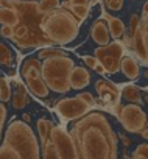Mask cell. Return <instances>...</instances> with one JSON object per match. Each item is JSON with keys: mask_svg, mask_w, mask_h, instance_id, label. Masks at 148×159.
I'll return each mask as SVG.
<instances>
[{"mask_svg": "<svg viewBox=\"0 0 148 159\" xmlns=\"http://www.w3.org/2000/svg\"><path fill=\"white\" fill-rule=\"evenodd\" d=\"M70 136L80 159H117V136L103 112H87L73 125Z\"/></svg>", "mask_w": 148, "mask_h": 159, "instance_id": "obj_1", "label": "cell"}, {"mask_svg": "<svg viewBox=\"0 0 148 159\" xmlns=\"http://www.w3.org/2000/svg\"><path fill=\"white\" fill-rule=\"evenodd\" d=\"M11 5L19 13V24L13 27L11 41L20 48H34L53 45V42L42 33L41 19L42 13L38 10L36 0H0V5Z\"/></svg>", "mask_w": 148, "mask_h": 159, "instance_id": "obj_2", "label": "cell"}, {"mask_svg": "<svg viewBox=\"0 0 148 159\" xmlns=\"http://www.w3.org/2000/svg\"><path fill=\"white\" fill-rule=\"evenodd\" d=\"M81 22L73 16L67 8L58 7L45 14L41 19L42 33L58 45H67L78 38Z\"/></svg>", "mask_w": 148, "mask_h": 159, "instance_id": "obj_3", "label": "cell"}, {"mask_svg": "<svg viewBox=\"0 0 148 159\" xmlns=\"http://www.w3.org/2000/svg\"><path fill=\"white\" fill-rule=\"evenodd\" d=\"M73 66H75L73 59L69 58L65 53L42 59L41 76L44 80L45 86L48 88V91H53L58 94H65L67 91H70L69 73L73 69Z\"/></svg>", "mask_w": 148, "mask_h": 159, "instance_id": "obj_4", "label": "cell"}, {"mask_svg": "<svg viewBox=\"0 0 148 159\" xmlns=\"http://www.w3.org/2000/svg\"><path fill=\"white\" fill-rule=\"evenodd\" d=\"M3 142L16 148L24 159H41V148L38 139L27 122L13 120L5 131Z\"/></svg>", "mask_w": 148, "mask_h": 159, "instance_id": "obj_5", "label": "cell"}, {"mask_svg": "<svg viewBox=\"0 0 148 159\" xmlns=\"http://www.w3.org/2000/svg\"><path fill=\"white\" fill-rule=\"evenodd\" d=\"M125 52L126 48L123 42L120 39H114L112 42L109 41L106 45H100L98 48H95L94 56L105 67L106 73L115 75L117 72H120V59L125 55Z\"/></svg>", "mask_w": 148, "mask_h": 159, "instance_id": "obj_6", "label": "cell"}, {"mask_svg": "<svg viewBox=\"0 0 148 159\" xmlns=\"http://www.w3.org/2000/svg\"><path fill=\"white\" fill-rule=\"evenodd\" d=\"M22 78L25 80L27 89L38 98H47L48 97V88L45 86L44 80L41 76V59L30 58L27 59L20 67Z\"/></svg>", "mask_w": 148, "mask_h": 159, "instance_id": "obj_7", "label": "cell"}, {"mask_svg": "<svg viewBox=\"0 0 148 159\" xmlns=\"http://www.w3.org/2000/svg\"><path fill=\"white\" fill-rule=\"evenodd\" d=\"M48 139L55 145L59 159H80L75 142H73L70 133L65 131L62 126L52 125L48 131Z\"/></svg>", "mask_w": 148, "mask_h": 159, "instance_id": "obj_8", "label": "cell"}, {"mask_svg": "<svg viewBox=\"0 0 148 159\" xmlns=\"http://www.w3.org/2000/svg\"><path fill=\"white\" fill-rule=\"evenodd\" d=\"M129 36V47L137 59V62H140V66L146 67L148 64V22H143L140 19V22L129 30L128 33Z\"/></svg>", "mask_w": 148, "mask_h": 159, "instance_id": "obj_9", "label": "cell"}, {"mask_svg": "<svg viewBox=\"0 0 148 159\" xmlns=\"http://www.w3.org/2000/svg\"><path fill=\"white\" fill-rule=\"evenodd\" d=\"M117 117L123 125V128L132 134L140 133V129L146 126V114L142 109V106L136 103H128L125 106H120Z\"/></svg>", "mask_w": 148, "mask_h": 159, "instance_id": "obj_10", "label": "cell"}, {"mask_svg": "<svg viewBox=\"0 0 148 159\" xmlns=\"http://www.w3.org/2000/svg\"><path fill=\"white\" fill-rule=\"evenodd\" d=\"M53 109L62 120L69 122V120H75V119L83 117L92 108L78 97H64L55 103Z\"/></svg>", "mask_w": 148, "mask_h": 159, "instance_id": "obj_11", "label": "cell"}, {"mask_svg": "<svg viewBox=\"0 0 148 159\" xmlns=\"http://www.w3.org/2000/svg\"><path fill=\"white\" fill-rule=\"evenodd\" d=\"M95 89L100 95V100L105 105H117L119 103L120 91L114 83L108 81V80H98L95 83Z\"/></svg>", "mask_w": 148, "mask_h": 159, "instance_id": "obj_12", "label": "cell"}, {"mask_svg": "<svg viewBox=\"0 0 148 159\" xmlns=\"http://www.w3.org/2000/svg\"><path fill=\"white\" fill-rule=\"evenodd\" d=\"M89 83H91L89 70L81 67V66H73V69L69 73V86H70V89L80 91V89L86 88Z\"/></svg>", "mask_w": 148, "mask_h": 159, "instance_id": "obj_13", "label": "cell"}, {"mask_svg": "<svg viewBox=\"0 0 148 159\" xmlns=\"http://www.w3.org/2000/svg\"><path fill=\"white\" fill-rule=\"evenodd\" d=\"M101 17L106 20L108 31H109V36H111L112 39H120V38L125 34V31H126L125 24H123L119 17H114V16H111L109 13H106L103 3H101Z\"/></svg>", "mask_w": 148, "mask_h": 159, "instance_id": "obj_14", "label": "cell"}, {"mask_svg": "<svg viewBox=\"0 0 148 159\" xmlns=\"http://www.w3.org/2000/svg\"><path fill=\"white\" fill-rule=\"evenodd\" d=\"M120 72L128 80H137L140 76V66L134 56L125 53L120 59Z\"/></svg>", "mask_w": 148, "mask_h": 159, "instance_id": "obj_15", "label": "cell"}, {"mask_svg": "<svg viewBox=\"0 0 148 159\" xmlns=\"http://www.w3.org/2000/svg\"><path fill=\"white\" fill-rule=\"evenodd\" d=\"M91 36H92V41L98 45H106L109 41H111V36H109V31H108V25H106V20L103 17L97 19L92 25V30H91Z\"/></svg>", "mask_w": 148, "mask_h": 159, "instance_id": "obj_16", "label": "cell"}, {"mask_svg": "<svg viewBox=\"0 0 148 159\" xmlns=\"http://www.w3.org/2000/svg\"><path fill=\"white\" fill-rule=\"evenodd\" d=\"M19 24V13L16 8H13L11 5H0V25H10V27H16Z\"/></svg>", "mask_w": 148, "mask_h": 159, "instance_id": "obj_17", "label": "cell"}, {"mask_svg": "<svg viewBox=\"0 0 148 159\" xmlns=\"http://www.w3.org/2000/svg\"><path fill=\"white\" fill-rule=\"evenodd\" d=\"M122 97L128 102V103H136L140 105L142 103V97H140V89L136 84H125L122 86Z\"/></svg>", "mask_w": 148, "mask_h": 159, "instance_id": "obj_18", "label": "cell"}, {"mask_svg": "<svg viewBox=\"0 0 148 159\" xmlns=\"http://www.w3.org/2000/svg\"><path fill=\"white\" fill-rule=\"evenodd\" d=\"M64 8H67L80 22H83L91 13V7L89 5H65Z\"/></svg>", "mask_w": 148, "mask_h": 159, "instance_id": "obj_19", "label": "cell"}, {"mask_svg": "<svg viewBox=\"0 0 148 159\" xmlns=\"http://www.w3.org/2000/svg\"><path fill=\"white\" fill-rule=\"evenodd\" d=\"M0 159H24V157L20 156V153L16 148H13L10 143L3 142L0 145Z\"/></svg>", "mask_w": 148, "mask_h": 159, "instance_id": "obj_20", "label": "cell"}, {"mask_svg": "<svg viewBox=\"0 0 148 159\" xmlns=\"http://www.w3.org/2000/svg\"><path fill=\"white\" fill-rule=\"evenodd\" d=\"M41 147H42V157L44 159H59V156L56 153V148H55V145L52 143V140L48 137L41 143Z\"/></svg>", "mask_w": 148, "mask_h": 159, "instance_id": "obj_21", "label": "cell"}, {"mask_svg": "<svg viewBox=\"0 0 148 159\" xmlns=\"http://www.w3.org/2000/svg\"><path fill=\"white\" fill-rule=\"evenodd\" d=\"M11 62H13V52H11V48L7 44L0 42V64L11 66Z\"/></svg>", "mask_w": 148, "mask_h": 159, "instance_id": "obj_22", "label": "cell"}, {"mask_svg": "<svg viewBox=\"0 0 148 159\" xmlns=\"http://www.w3.org/2000/svg\"><path fill=\"white\" fill-rule=\"evenodd\" d=\"M58 7H61V0H41V2H38V10L42 14H45Z\"/></svg>", "mask_w": 148, "mask_h": 159, "instance_id": "obj_23", "label": "cell"}, {"mask_svg": "<svg viewBox=\"0 0 148 159\" xmlns=\"http://www.w3.org/2000/svg\"><path fill=\"white\" fill-rule=\"evenodd\" d=\"M11 98V88L5 76H0V102H8Z\"/></svg>", "mask_w": 148, "mask_h": 159, "instance_id": "obj_24", "label": "cell"}, {"mask_svg": "<svg viewBox=\"0 0 148 159\" xmlns=\"http://www.w3.org/2000/svg\"><path fill=\"white\" fill-rule=\"evenodd\" d=\"M52 122L47 120V119H39L38 120V131H39V137H41V143L48 137V131L52 128Z\"/></svg>", "mask_w": 148, "mask_h": 159, "instance_id": "obj_25", "label": "cell"}, {"mask_svg": "<svg viewBox=\"0 0 148 159\" xmlns=\"http://www.w3.org/2000/svg\"><path fill=\"white\" fill-rule=\"evenodd\" d=\"M62 53H64V52H62L61 48H55V47H52V45H47V47H44V48L39 50L38 59H45V58L56 56V55H62Z\"/></svg>", "mask_w": 148, "mask_h": 159, "instance_id": "obj_26", "label": "cell"}, {"mask_svg": "<svg viewBox=\"0 0 148 159\" xmlns=\"http://www.w3.org/2000/svg\"><path fill=\"white\" fill-rule=\"evenodd\" d=\"M11 98H13L11 102H13L14 109H22V108H25V106H27V103H28L27 97H24V95H22V94H19V92H16Z\"/></svg>", "mask_w": 148, "mask_h": 159, "instance_id": "obj_27", "label": "cell"}, {"mask_svg": "<svg viewBox=\"0 0 148 159\" xmlns=\"http://www.w3.org/2000/svg\"><path fill=\"white\" fill-rule=\"evenodd\" d=\"M132 159H148V145H146V143H140V145L134 150Z\"/></svg>", "mask_w": 148, "mask_h": 159, "instance_id": "obj_28", "label": "cell"}, {"mask_svg": "<svg viewBox=\"0 0 148 159\" xmlns=\"http://www.w3.org/2000/svg\"><path fill=\"white\" fill-rule=\"evenodd\" d=\"M103 2V0H101ZM125 0H105V7L111 11H120Z\"/></svg>", "mask_w": 148, "mask_h": 159, "instance_id": "obj_29", "label": "cell"}, {"mask_svg": "<svg viewBox=\"0 0 148 159\" xmlns=\"http://www.w3.org/2000/svg\"><path fill=\"white\" fill-rule=\"evenodd\" d=\"M77 97L81 98L84 103H87L91 108H95V106H97V102H95V98H94V95H92L91 92H80Z\"/></svg>", "mask_w": 148, "mask_h": 159, "instance_id": "obj_30", "label": "cell"}, {"mask_svg": "<svg viewBox=\"0 0 148 159\" xmlns=\"http://www.w3.org/2000/svg\"><path fill=\"white\" fill-rule=\"evenodd\" d=\"M13 27H10V25H2L0 27V34H2L3 38H7V39H11L13 38Z\"/></svg>", "mask_w": 148, "mask_h": 159, "instance_id": "obj_31", "label": "cell"}, {"mask_svg": "<svg viewBox=\"0 0 148 159\" xmlns=\"http://www.w3.org/2000/svg\"><path fill=\"white\" fill-rule=\"evenodd\" d=\"M81 59H83V62L87 66V67H91L92 70H94V67L97 66V58L95 56H89V55H86V56H81Z\"/></svg>", "mask_w": 148, "mask_h": 159, "instance_id": "obj_32", "label": "cell"}, {"mask_svg": "<svg viewBox=\"0 0 148 159\" xmlns=\"http://www.w3.org/2000/svg\"><path fill=\"white\" fill-rule=\"evenodd\" d=\"M5 120H7V108H5L3 102H0V128H2V129H3Z\"/></svg>", "mask_w": 148, "mask_h": 159, "instance_id": "obj_33", "label": "cell"}, {"mask_svg": "<svg viewBox=\"0 0 148 159\" xmlns=\"http://www.w3.org/2000/svg\"><path fill=\"white\" fill-rule=\"evenodd\" d=\"M16 86H17V92H19V94H22L24 97H28V89H27L22 83H16Z\"/></svg>", "mask_w": 148, "mask_h": 159, "instance_id": "obj_34", "label": "cell"}, {"mask_svg": "<svg viewBox=\"0 0 148 159\" xmlns=\"http://www.w3.org/2000/svg\"><path fill=\"white\" fill-rule=\"evenodd\" d=\"M146 17H148V3L143 2V7H142V17H140V19H142L143 22H148Z\"/></svg>", "mask_w": 148, "mask_h": 159, "instance_id": "obj_35", "label": "cell"}, {"mask_svg": "<svg viewBox=\"0 0 148 159\" xmlns=\"http://www.w3.org/2000/svg\"><path fill=\"white\" fill-rule=\"evenodd\" d=\"M67 5H89V0H70V3H67Z\"/></svg>", "mask_w": 148, "mask_h": 159, "instance_id": "obj_36", "label": "cell"}, {"mask_svg": "<svg viewBox=\"0 0 148 159\" xmlns=\"http://www.w3.org/2000/svg\"><path fill=\"white\" fill-rule=\"evenodd\" d=\"M94 72H97L98 75H106V70H105V67L100 62H97V66L94 67Z\"/></svg>", "mask_w": 148, "mask_h": 159, "instance_id": "obj_37", "label": "cell"}, {"mask_svg": "<svg viewBox=\"0 0 148 159\" xmlns=\"http://www.w3.org/2000/svg\"><path fill=\"white\" fill-rule=\"evenodd\" d=\"M140 133H142V137L146 139V137H148V126H143V128L140 129Z\"/></svg>", "mask_w": 148, "mask_h": 159, "instance_id": "obj_38", "label": "cell"}, {"mask_svg": "<svg viewBox=\"0 0 148 159\" xmlns=\"http://www.w3.org/2000/svg\"><path fill=\"white\" fill-rule=\"evenodd\" d=\"M98 2H101V0H89V5L92 7V5H95V3H98Z\"/></svg>", "mask_w": 148, "mask_h": 159, "instance_id": "obj_39", "label": "cell"}, {"mask_svg": "<svg viewBox=\"0 0 148 159\" xmlns=\"http://www.w3.org/2000/svg\"><path fill=\"white\" fill-rule=\"evenodd\" d=\"M24 120H25V122H30V116L25 114V116H24Z\"/></svg>", "mask_w": 148, "mask_h": 159, "instance_id": "obj_40", "label": "cell"}, {"mask_svg": "<svg viewBox=\"0 0 148 159\" xmlns=\"http://www.w3.org/2000/svg\"><path fill=\"white\" fill-rule=\"evenodd\" d=\"M2 131H3V129H2V128H0V139H2Z\"/></svg>", "mask_w": 148, "mask_h": 159, "instance_id": "obj_41", "label": "cell"}]
</instances>
